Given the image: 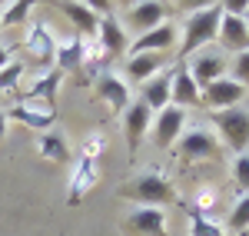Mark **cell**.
Listing matches in <instances>:
<instances>
[{"mask_svg": "<svg viewBox=\"0 0 249 236\" xmlns=\"http://www.w3.org/2000/svg\"><path fill=\"white\" fill-rule=\"evenodd\" d=\"M160 70H163V57L160 54H130V60H126V80H133L140 87L146 80H153Z\"/></svg>", "mask_w": 249, "mask_h": 236, "instance_id": "obj_22", "label": "cell"}, {"mask_svg": "<svg viewBox=\"0 0 249 236\" xmlns=\"http://www.w3.org/2000/svg\"><path fill=\"white\" fill-rule=\"evenodd\" d=\"M60 83H63V73H60L57 67H50V70H40V77L30 83V90H27V93H23L20 100H27V103H40V107H50V110H53Z\"/></svg>", "mask_w": 249, "mask_h": 236, "instance_id": "obj_18", "label": "cell"}, {"mask_svg": "<svg viewBox=\"0 0 249 236\" xmlns=\"http://www.w3.org/2000/svg\"><path fill=\"white\" fill-rule=\"evenodd\" d=\"M23 50H27V57L34 60L37 67H50L53 57H57V37L50 34V27L47 23H30V30H27V40H23Z\"/></svg>", "mask_w": 249, "mask_h": 236, "instance_id": "obj_6", "label": "cell"}, {"mask_svg": "<svg viewBox=\"0 0 249 236\" xmlns=\"http://www.w3.org/2000/svg\"><path fill=\"white\" fill-rule=\"evenodd\" d=\"M219 20H223V3H206V7H199L196 14L186 17V23H183V40H179V63L186 57H193V54H199L206 43L216 40Z\"/></svg>", "mask_w": 249, "mask_h": 236, "instance_id": "obj_2", "label": "cell"}, {"mask_svg": "<svg viewBox=\"0 0 249 236\" xmlns=\"http://www.w3.org/2000/svg\"><path fill=\"white\" fill-rule=\"evenodd\" d=\"M173 43H176V27H173L170 20H163L156 30H150V34H143V37H136L133 43H130V50L126 54H166V50H173Z\"/></svg>", "mask_w": 249, "mask_h": 236, "instance_id": "obj_17", "label": "cell"}, {"mask_svg": "<svg viewBox=\"0 0 249 236\" xmlns=\"http://www.w3.org/2000/svg\"><path fill=\"white\" fill-rule=\"evenodd\" d=\"M23 73H27V67H23L20 60H10V63L0 70V93H7V90H17L20 80H23Z\"/></svg>", "mask_w": 249, "mask_h": 236, "instance_id": "obj_29", "label": "cell"}, {"mask_svg": "<svg viewBox=\"0 0 249 236\" xmlns=\"http://www.w3.org/2000/svg\"><path fill=\"white\" fill-rule=\"evenodd\" d=\"M30 10H34V3H30V0L7 3V7H3V14H0V30H3V27H17V23H23V20L30 17Z\"/></svg>", "mask_w": 249, "mask_h": 236, "instance_id": "obj_28", "label": "cell"}, {"mask_svg": "<svg viewBox=\"0 0 249 236\" xmlns=\"http://www.w3.org/2000/svg\"><path fill=\"white\" fill-rule=\"evenodd\" d=\"M96 183H100V166H96V160L77 157V160H73V173H70V186H67V200H70V206H80Z\"/></svg>", "mask_w": 249, "mask_h": 236, "instance_id": "obj_7", "label": "cell"}, {"mask_svg": "<svg viewBox=\"0 0 249 236\" xmlns=\"http://www.w3.org/2000/svg\"><path fill=\"white\" fill-rule=\"evenodd\" d=\"M80 63H83V37H80V34H70V37L57 40L53 67H57L60 73H67V70H80Z\"/></svg>", "mask_w": 249, "mask_h": 236, "instance_id": "obj_23", "label": "cell"}, {"mask_svg": "<svg viewBox=\"0 0 249 236\" xmlns=\"http://www.w3.org/2000/svg\"><path fill=\"white\" fill-rule=\"evenodd\" d=\"M120 197L123 200H133V203H143V206H170L176 203L179 206V193H176V186H173V180L153 166V170H143L133 183H126V186H120Z\"/></svg>", "mask_w": 249, "mask_h": 236, "instance_id": "obj_1", "label": "cell"}, {"mask_svg": "<svg viewBox=\"0 0 249 236\" xmlns=\"http://www.w3.org/2000/svg\"><path fill=\"white\" fill-rule=\"evenodd\" d=\"M243 97H246V87H239L232 77L216 80V83H210L203 90V100L213 107V113L216 110H230V107H243Z\"/></svg>", "mask_w": 249, "mask_h": 236, "instance_id": "obj_15", "label": "cell"}, {"mask_svg": "<svg viewBox=\"0 0 249 236\" xmlns=\"http://www.w3.org/2000/svg\"><path fill=\"white\" fill-rule=\"evenodd\" d=\"M10 50H7V47H3V43H0V70H3V67H7V63H10Z\"/></svg>", "mask_w": 249, "mask_h": 236, "instance_id": "obj_34", "label": "cell"}, {"mask_svg": "<svg viewBox=\"0 0 249 236\" xmlns=\"http://www.w3.org/2000/svg\"><path fill=\"white\" fill-rule=\"evenodd\" d=\"M179 210H186V217H190V236H230L223 226H216L210 217H199L196 210H190V203H183Z\"/></svg>", "mask_w": 249, "mask_h": 236, "instance_id": "obj_26", "label": "cell"}, {"mask_svg": "<svg viewBox=\"0 0 249 236\" xmlns=\"http://www.w3.org/2000/svg\"><path fill=\"white\" fill-rule=\"evenodd\" d=\"M216 43L230 54H246L249 50V30L243 17H232V14H223L219 20V30H216Z\"/></svg>", "mask_w": 249, "mask_h": 236, "instance_id": "obj_19", "label": "cell"}, {"mask_svg": "<svg viewBox=\"0 0 249 236\" xmlns=\"http://www.w3.org/2000/svg\"><path fill=\"white\" fill-rule=\"evenodd\" d=\"M7 137V113H0V140Z\"/></svg>", "mask_w": 249, "mask_h": 236, "instance_id": "obj_35", "label": "cell"}, {"mask_svg": "<svg viewBox=\"0 0 249 236\" xmlns=\"http://www.w3.org/2000/svg\"><path fill=\"white\" fill-rule=\"evenodd\" d=\"M186 70H190V77H193V83L199 87V90H206L210 83H216V80H223L226 77V60L219 57V54H193V60L186 63Z\"/></svg>", "mask_w": 249, "mask_h": 236, "instance_id": "obj_13", "label": "cell"}, {"mask_svg": "<svg viewBox=\"0 0 249 236\" xmlns=\"http://www.w3.org/2000/svg\"><path fill=\"white\" fill-rule=\"evenodd\" d=\"M163 17H166V7H163V3H156V0H143V3H133V7H130L123 30L130 27V30H136V34L143 37V34L156 30V27L163 23Z\"/></svg>", "mask_w": 249, "mask_h": 236, "instance_id": "obj_16", "label": "cell"}, {"mask_svg": "<svg viewBox=\"0 0 249 236\" xmlns=\"http://www.w3.org/2000/svg\"><path fill=\"white\" fill-rule=\"evenodd\" d=\"M0 100H3V93H0Z\"/></svg>", "mask_w": 249, "mask_h": 236, "instance_id": "obj_37", "label": "cell"}, {"mask_svg": "<svg viewBox=\"0 0 249 236\" xmlns=\"http://www.w3.org/2000/svg\"><path fill=\"white\" fill-rule=\"evenodd\" d=\"M100 63H107V54H103L100 40L96 37L83 40V63H80V70H87V77H96V67Z\"/></svg>", "mask_w": 249, "mask_h": 236, "instance_id": "obj_27", "label": "cell"}, {"mask_svg": "<svg viewBox=\"0 0 249 236\" xmlns=\"http://www.w3.org/2000/svg\"><path fill=\"white\" fill-rule=\"evenodd\" d=\"M153 127V143L156 150H170L173 143H176V137L183 133V127H186V110H179V107H166V110H160L156 113V120L150 123Z\"/></svg>", "mask_w": 249, "mask_h": 236, "instance_id": "obj_8", "label": "cell"}, {"mask_svg": "<svg viewBox=\"0 0 249 236\" xmlns=\"http://www.w3.org/2000/svg\"><path fill=\"white\" fill-rule=\"evenodd\" d=\"M37 153L43 160H53V163H70V146H67V140L60 137V133H40L37 140Z\"/></svg>", "mask_w": 249, "mask_h": 236, "instance_id": "obj_24", "label": "cell"}, {"mask_svg": "<svg viewBox=\"0 0 249 236\" xmlns=\"http://www.w3.org/2000/svg\"><path fill=\"white\" fill-rule=\"evenodd\" d=\"M150 120H153L150 107H146V103H140V100H133V103H130V110L123 113V133H126L130 160H136V153H140V143H143V137L150 133Z\"/></svg>", "mask_w": 249, "mask_h": 236, "instance_id": "obj_10", "label": "cell"}, {"mask_svg": "<svg viewBox=\"0 0 249 236\" xmlns=\"http://www.w3.org/2000/svg\"><path fill=\"white\" fill-rule=\"evenodd\" d=\"M60 10H63V17L73 23V34H80L83 40L96 37V30H100V14H96L90 3H80V0H67V3H60Z\"/></svg>", "mask_w": 249, "mask_h": 236, "instance_id": "obj_20", "label": "cell"}, {"mask_svg": "<svg viewBox=\"0 0 249 236\" xmlns=\"http://www.w3.org/2000/svg\"><path fill=\"white\" fill-rule=\"evenodd\" d=\"M179 157L186 163H203V160H216L219 157V140L210 130H190L179 140Z\"/></svg>", "mask_w": 249, "mask_h": 236, "instance_id": "obj_11", "label": "cell"}, {"mask_svg": "<svg viewBox=\"0 0 249 236\" xmlns=\"http://www.w3.org/2000/svg\"><path fill=\"white\" fill-rule=\"evenodd\" d=\"M223 230L230 236H243L249 230V193H243V197L232 203V213H230V219H226Z\"/></svg>", "mask_w": 249, "mask_h": 236, "instance_id": "obj_25", "label": "cell"}, {"mask_svg": "<svg viewBox=\"0 0 249 236\" xmlns=\"http://www.w3.org/2000/svg\"><path fill=\"white\" fill-rule=\"evenodd\" d=\"M103 150H107V133H100V130L87 133L83 143H80V157H87V160H96Z\"/></svg>", "mask_w": 249, "mask_h": 236, "instance_id": "obj_30", "label": "cell"}, {"mask_svg": "<svg viewBox=\"0 0 249 236\" xmlns=\"http://www.w3.org/2000/svg\"><path fill=\"white\" fill-rule=\"evenodd\" d=\"M213 206H216V190H213V186H199L190 210H196L199 217H206V213H213Z\"/></svg>", "mask_w": 249, "mask_h": 236, "instance_id": "obj_31", "label": "cell"}, {"mask_svg": "<svg viewBox=\"0 0 249 236\" xmlns=\"http://www.w3.org/2000/svg\"><path fill=\"white\" fill-rule=\"evenodd\" d=\"M243 23H246V30H249V7H246V14H243Z\"/></svg>", "mask_w": 249, "mask_h": 236, "instance_id": "obj_36", "label": "cell"}, {"mask_svg": "<svg viewBox=\"0 0 249 236\" xmlns=\"http://www.w3.org/2000/svg\"><path fill=\"white\" fill-rule=\"evenodd\" d=\"M232 180L243 193H249V153H239L232 160Z\"/></svg>", "mask_w": 249, "mask_h": 236, "instance_id": "obj_32", "label": "cell"}, {"mask_svg": "<svg viewBox=\"0 0 249 236\" xmlns=\"http://www.w3.org/2000/svg\"><path fill=\"white\" fill-rule=\"evenodd\" d=\"M93 93L100 103H107L113 113H126L130 110V103H133V93H130V87L123 83V80L116 77V73H110V70H100L93 77Z\"/></svg>", "mask_w": 249, "mask_h": 236, "instance_id": "obj_4", "label": "cell"}, {"mask_svg": "<svg viewBox=\"0 0 249 236\" xmlns=\"http://www.w3.org/2000/svg\"><path fill=\"white\" fill-rule=\"evenodd\" d=\"M232 80L239 87H249V50L246 54H236V63H232Z\"/></svg>", "mask_w": 249, "mask_h": 236, "instance_id": "obj_33", "label": "cell"}, {"mask_svg": "<svg viewBox=\"0 0 249 236\" xmlns=\"http://www.w3.org/2000/svg\"><path fill=\"white\" fill-rule=\"evenodd\" d=\"M7 120H17V123L37 130V133H50L53 123H57V110L40 107V103H27V100H17V103L7 110Z\"/></svg>", "mask_w": 249, "mask_h": 236, "instance_id": "obj_9", "label": "cell"}, {"mask_svg": "<svg viewBox=\"0 0 249 236\" xmlns=\"http://www.w3.org/2000/svg\"><path fill=\"white\" fill-rule=\"evenodd\" d=\"M123 226H126V233H133V236H170V230H166V210H160V206H140V210H133Z\"/></svg>", "mask_w": 249, "mask_h": 236, "instance_id": "obj_12", "label": "cell"}, {"mask_svg": "<svg viewBox=\"0 0 249 236\" xmlns=\"http://www.w3.org/2000/svg\"><path fill=\"white\" fill-rule=\"evenodd\" d=\"M96 40H100L107 60L123 57V54L130 50V37H126L123 23L116 20V14H110V10H100V30H96Z\"/></svg>", "mask_w": 249, "mask_h": 236, "instance_id": "obj_5", "label": "cell"}, {"mask_svg": "<svg viewBox=\"0 0 249 236\" xmlns=\"http://www.w3.org/2000/svg\"><path fill=\"white\" fill-rule=\"evenodd\" d=\"M216 133L223 140V146H230V153H246L249 150V110L246 107H230V110H216L210 117Z\"/></svg>", "mask_w": 249, "mask_h": 236, "instance_id": "obj_3", "label": "cell"}, {"mask_svg": "<svg viewBox=\"0 0 249 236\" xmlns=\"http://www.w3.org/2000/svg\"><path fill=\"white\" fill-rule=\"evenodd\" d=\"M203 103V90L193 83L186 63H176L173 67V107L186 110V107H199Z\"/></svg>", "mask_w": 249, "mask_h": 236, "instance_id": "obj_21", "label": "cell"}, {"mask_svg": "<svg viewBox=\"0 0 249 236\" xmlns=\"http://www.w3.org/2000/svg\"><path fill=\"white\" fill-rule=\"evenodd\" d=\"M140 103L150 107V113H160L173 103V70H160L153 80L140 87Z\"/></svg>", "mask_w": 249, "mask_h": 236, "instance_id": "obj_14", "label": "cell"}]
</instances>
